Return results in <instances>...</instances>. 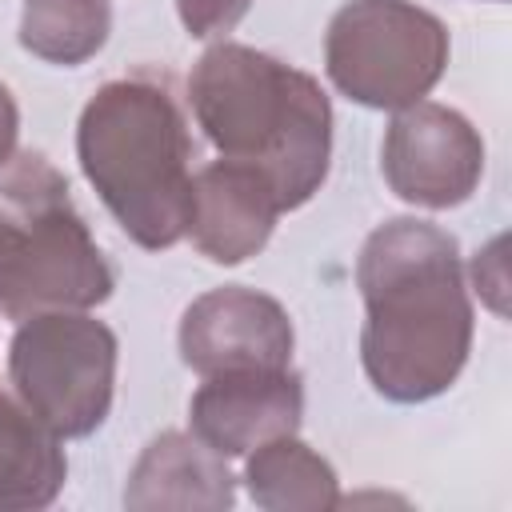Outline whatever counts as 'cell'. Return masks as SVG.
Masks as SVG:
<instances>
[{
  "mask_svg": "<svg viewBox=\"0 0 512 512\" xmlns=\"http://www.w3.org/2000/svg\"><path fill=\"white\" fill-rule=\"evenodd\" d=\"M16 132H20V112H16V100H12L8 84H0V164L12 160V152H16Z\"/></svg>",
  "mask_w": 512,
  "mask_h": 512,
  "instance_id": "obj_16",
  "label": "cell"
},
{
  "mask_svg": "<svg viewBox=\"0 0 512 512\" xmlns=\"http://www.w3.org/2000/svg\"><path fill=\"white\" fill-rule=\"evenodd\" d=\"M328 76L368 108H408L448 64L444 24L408 0H352L324 36Z\"/></svg>",
  "mask_w": 512,
  "mask_h": 512,
  "instance_id": "obj_5",
  "label": "cell"
},
{
  "mask_svg": "<svg viewBox=\"0 0 512 512\" xmlns=\"http://www.w3.org/2000/svg\"><path fill=\"white\" fill-rule=\"evenodd\" d=\"M484 172L476 128L444 104H408L384 136V176L392 192L420 208H452L472 196Z\"/></svg>",
  "mask_w": 512,
  "mask_h": 512,
  "instance_id": "obj_7",
  "label": "cell"
},
{
  "mask_svg": "<svg viewBox=\"0 0 512 512\" xmlns=\"http://www.w3.org/2000/svg\"><path fill=\"white\" fill-rule=\"evenodd\" d=\"M496 4H500V0H496Z\"/></svg>",
  "mask_w": 512,
  "mask_h": 512,
  "instance_id": "obj_17",
  "label": "cell"
},
{
  "mask_svg": "<svg viewBox=\"0 0 512 512\" xmlns=\"http://www.w3.org/2000/svg\"><path fill=\"white\" fill-rule=\"evenodd\" d=\"M272 184L236 160H216L192 176V244L216 264H240L264 248L280 216Z\"/></svg>",
  "mask_w": 512,
  "mask_h": 512,
  "instance_id": "obj_10",
  "label": "cell"
},
{
  "mask_svg": "<svg viewBox=\"0 0 512 512\" xmlns=\"http://www.w3.org/2000/svg\"><path fill=\"white\" fill-rule=\"evenodd\" d=\"M304 412L300 376L288 368H248L204 376L188 404L192 436L220 456H244L276 436L296 432Z\"/></svg>",
  "mask_w": 512,
  "mask_h": 512,
  "instance_id": "obj_9",
  "label": "cell"
},
{
  "mask_svg": "<svg viewBox=\"0 0 512 512\" xmlns=\"http://www.w3.org/2000/svg\"><path fill=\"white\" fill-rule=\"evenodd\" d=\"M116 272L80 220L68 180L40 152L0 164V316L84 312L104 304Z\"/></svg>",
  "mask_w": 512,
  "mask_h": 512,
  "instance_id": "obj_4",
  "label": "cell"
},
{
  "mask_svg": "<svg viewBox=\"0 0 512 512\" xmlns=\"http://www.w3.org/2000/svg\"><path fill=\"white\" fill-rule=\"evenodd\" d=\"M188 100L220 156L256 168L284 212L324 184L332 108L308 72L244 44H216L196 60Z\"/></svg>",
  "mask_w": 512,
  "mask_h": 512,
  "instance_id": "obj_2",
  "label": "cell"
},
{
  "mask_svg": "<svg viewBox=\"0 0 512 512\" xmlns=\"http://www.w3.org/2000/svg\"><path fill=\"white\" fill-rule=\"evenodd\" d=\"M20 400L60 440L104 424L116 384V336L84 312H44L20 324L8 352Z\"/></svg>",
  "mask_w": 512,
  "mask_h": 512,
  "instance_id": "obj_6",
  "label": "cell"
},
{
  "mask_svg": "<svg viewBox=\"0 0 512 512\" xmlns=\"http://www.w3.org/2000/svg\"><path fill=\"white\" fill-rule=\"evenodd\" d=\"M364 372L380 396L416 404L440 396L472 348V304L456 240L428 220H388L364 240Z\"/></svg>",
  "mask_w": 512,
  "mask_h": 512,
  "instance_id": "obj_1",
  "label": "cell"
},
{
  "mask_svg": "<svg viewBox=\"0 0 512 512\" xmlns=\"http://www.w3.org/2000/svg\"><path fill=\"white\" fill-rule=\"evenodd\" d=\"M132 508H228L232 504V472L220 452H212L200 436L164 432L152 440L132 472L124 492Z\"/></svg>",
  "mask_w": 512,
  "mask_h": 512,
  "instance_id": "obj_11",
  "label": "cell"
},
{
  "mask_svg": "<svg viewBox=\"0 0 512 512\" xmlns=\"http://www.w3.org/2000/svg\"><path fill=\"white\" fill-rule=\"evenodd\" d=\"M76 152L88 184L140 248H172L192 220V140L164 76L104 84L80 112Z\"/></svg>",
  "mask_w": 512,
  "mask_h": 512,
  "instance_id": "obj_3",
  "label": "cell"
},
{
  "mask_svg": "<svg viewBox=\"0 0 512 512\" xmlns=\"http://www.w3.org/2000/svg\"><path fill=\"white\" fill-rule=\"evenodd\" d=\"M252 0H176L180 20L188 28V36L196 40H212L236 28V20L248 12Z\"/></svg>",
  "mask_w": 512,
  "mask_h": 512,
  "instance_id": "obj_15",
  "label": "cell"
},
{
  "mask_svg": "<svg viewBox=\"0 0 512 512\" xmlns=\"http://www.w3.org/2000/svg\"><path fill=\"white\" fill-rule=\"evenodd\" d=\"M248 492L264 508H328L336 504L332 468L300 440L276 436L256 448L248 464Z\"/></svg>",
  "mask_w": 512,
  "mask_h": 512,
  "instance_id": "obj_13",
  "label": "cell"
},
{
  "mask_svg": "<svg viewBox=\"0 0 512 512\" xmlns=\"http://www.w3.org/2000/svg\"><path fill=\"white\" fill-rule=\"evenodd\" d=\"M108 24L104 0H24L20 44L48 64L72 68L104 48Z\"/></svg>",
  "mask_w": 512,
  "mask_h": 512,
  "instance_id": "obj_14",
  "label": "cell"
},
{
  "mask_svg": "<svg viewBox=\"0 0 512 512\" xmlns=\"http://www.w3.org/2000/svg\"><path fill=\"white\" fill-rule=\"evenodd\" d=\"M180 356L200 376L248 372V368H288L292 320L264 292L216 288L184 312Z\"/></svg>",
  "mask_w": 512,
  "mask_h": 512,
  "instance_id": "obj_8",
  "label": "cell"
},
{
  "mask_svg": "<svg viewBox=\"0 0 512 512\" xmlns=\"http://www.w3.org/2000/svg\"><path fill=\"white\" fill-rule=\"evenodd\" d=\"M68 476L60 436L0 392V508H48Z\"/></svg>",
  "mask_w": 512,
  "mask_h": 512,
  "instance_id": "obj_12",
  "label": "cell"
}]
</instances>
